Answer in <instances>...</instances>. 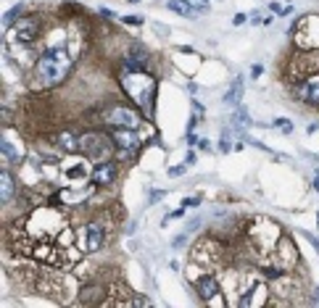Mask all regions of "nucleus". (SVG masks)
Segmentation results:
<instances>
[{
    "label": "nucleus",
    "instance_id": "22",
    "mask_svg": "<svg viewBox=\"0 0 319 308\" xmlns=\"http://www.w3.org/2000/svg\"><path fill=\"white\" fill-rule=\"evenodd\" d=\"M219 153H230V150H235V145H232V135L227 129H222V135H219Z\"/></svg>",
    "mask_w": 319,
    "mask_h": 308
},
{
    "label": "nucleus",
    "instance_id": "24",
    "mask_svg": "<svg viewBox=\"0 0 319 308\" xmlns=\"http://www.w3.org/2000/svg\"><path fill=\"white\" fill-rule=\"evenodd\" d=\"M119 19H122V24H129V26H143L145 24V19L135 16V13H129V16H119Z\"/></svg>",
    "mask_w": 319,
    "mask_h": 308
},
{
    "label": "nucleus",
    "instance_id": "26",
    "mask_svg": "<svg viewBox=\"0 0 319 308\" xmlns=\"http://www.w3.org/2000/svg\"><path fill=\"white\" fill-rule=\"evenodd\" d=\"M182 245H188V232L177 235V237H174V243H171V248H174V250H182Z\"/></svg>",
    "mask_w": 319,
    "mask_h": 308
},
{
    "label": "nucleus",
    "instance_id": "3",
    "mask_svg": "<svg viewBox=\"0 0 319 308\" xmlns=\"http://www.w3.org/2000/svg\"><path fill=\"white\" fill-rule=\"evenodd\" d=\"M98 119L103 127H129V129H140L143 124V111L140 108H132V105L122 103V100H109L100 105Z\"/></svg>",
    "mask_w": 319,
    "mask_h": 308
},
{
    "label": "nucleus",
    "instance_id": "10",
    "mask_svg": "<svg viewBox=\"0 0 319 308\" xmlns=\"http://www.w3.org/2000/svg\"><path fill=\"white\" fill-rule=\"evenodd\" d=\"M105 240H109V226L100 219H92L85 224V250L87 253H100L105 248Z\"/></svg>",
    "mask_w": 319,
    "mask_h": 308
},
{
    "label": "nucleus",
    "instance_id": "38",
    "mask_svg": "<svg viewBox=\"0 0 319 308\" xmlns=\"http://www.w3.org/2000/svg\"><path fill=\"white\" fill-rule=\"evenodd\" d=\"M261 74H264V66H259V63H256L254 69H251V76H254V79H259Z\"/></svg>",
    "mask_w": 319,
    "mask_h": 308
},
{
    "label": "nucleus",
    "instance_id": "41",
    "mask_svg": "<svg viewBox=\"0 0 319 308\" xmlns=\"http://www.w3.org/2000/svg\"><path fill=\"white\" fill-rule=\"evenodd\" d=\"M185 164H188V166H190V164H195V153H193V150H190L188 156H185Z\"/></svg>",
    "mask_w": 319,
    "mask_h": 308
},
{
    "label": "nucleus",
    "instance_id": "40",
    "mask_svg": "<svg viewBox=\"0 0 319 308\" xmlns=\"http://www.w3.org/2000/svg\"><path fill=\"white\" fill-rule=\"evenodd\" d=\"M269 11H272V13H282V6H280V3H269Z\"/></svg>",
    "mask_w": 319,
    "mask_h": 308
},
{
    "label": "nucleus",
    "instance_id": "6",
    "mask_svg": "<svg viewBox=\"0 0 319 308\" xmlns=\"http://www.w3.org/2000/svg\"><path fill=\"white\" fill-rule=\"evenodd\" d=\"M103 129L111 135V140H114V145H116L119 158L132 161V158L137 156V150L145 145V140L137 135V129H129V127H103Z\"/></svg>",
    "mask_w": 319,
    "mask_h": 308
},
{
    "label": "nucleus",
    "instance_id": "30",
    "mask_svg": "<svg viewBox=\"0 0 319 308\" xmlns=\"http://www.w3.org/2000/svg\"><path fill=\"white\" fill-rule=\"evenodd\" d=\"M303 237H306V240H309V243L314 245V250H316V256H319V237H316V235H311V232H303Z\"/></svg>",
    "mask_w": 319,
    "mask_h": 308
},
{
    "label": "nucleus",
    "instance_id": "43",
    "mask_svg": "<svg viewBox=\"0 0 319 308\" xmlns=\"http://www.w3.org/2000/svg\"><path fill=\"white\" fill-rule=\"evenodd\" d=\"M127 3H140V0H127Z\"/></svg>",
    "mask_w": 319,
    "mask_h": 308
},
{
    "label": "nucleus",
    "instance_id": "9",
    "mask_svg": "<svg viewBox=\"0 0 319 308\" xmlns=\"http://www.w3.org/2000/svg\"><path fill=\"white\" fill-rule=\"evenodd\" d=\"M269 295H272V287L264 285V282H254L248 290H243V295L235 300L237 308H261V305H269Z\"/></svg>",
    "mask_w": 319,
    "mask_h": 308
},
{
    "label": "nucleus",
    "instance_id": "33",
    "mask_svg": "<svg viewBox=\"0 0 319 308\" xmlns=\"http://www.w3.org/2000/svg\"><path fill=\"white\" fill-rule=\"evenodd\" d=\"M245 21H248V13H235V19H232L235 26H240V24H245Z\"/></svg>",
    "mask_w": 319,
    "mask_h": 308
},
{
    "label": "nucleus",
    "instance_id": "35",
    "mask_svg": "<svg viewBox=\"0 0 319 308\" xmlns=\"http://www.w3.org/2000/svg\"><path fill=\"white\" fill-rule=\"evenodd\" d=\"M161 198H166V190H153L151 192V203H156V200H161Z\"/></svg>",
    "mask_w": 319,
    "mask_h": 308
},
{
    "label": "nucleus",
    "instance_id": "20",
    "mask_svg": "<svg viewBox=\"0 0 319 308\" xmlns=\"http://www.w3.org/2000/svg\"><path fill=\"white\" fill-rule=\"evenodd\" d=\"M63 174H66V179L79 182V179H85V177H87V166L82 164V161H79V166H66Z\"/></svg>",
    "mask_w": 319,
    "mask_h": 308
},
{
    "label": "nucleus",
    "instance_id": "13",
    "mask_svg": "<svg viewBox=\"0 0 319 308\" xmlns=\"http://www.w3.org/2000/svg\"><path fill=\"white\" fill-rule=\"evenodd\" d=\"M105 290L103 285L98 282H92V285H82L77 290V303L79 305H103L105 303Z\"/></svg>",
    "mask_w": 319,
    "mask_h": 308
},
{
    "label": "nucleus",
    "instance_id": "37",
    "mask_svg": "<svg viewBox=\"0 0 319 308\" xmlns=\"http://www.w3.org/2000/svg\"><path fill=\"white\" fill-rule=\"evenodd\" d=\"M193 111H195V116H203V113H206V108H203L198 100H193Z\"/></svg>",
    "mask_w": 319,
    "mask_h": 308
},
{
    "label": "nucleus",
    "instance_id": "44",
    "mask_svg": "<svg viewBox=\"0 0 319 308\" xmlns=\"http://www.w3.org/2000/svg\"><path fill=\"white\" fill-rule=\"evenodd\" d=\"M316 221H319V216H316Z\"/></svg>",
    "mask_w": 319,
    "mask_h": 308
},
{
    "label": "nucleus",
    "instance_id": "39",
    "mask_svg": "<svg viewBox=\"0 0 319 308\" xmlns=\"http://www.w3.org/2000/svg\"><path fill=\"white\" fill-rule=\"evenodd\" d=\"M198 148H201V150H208V148H211V142L203 137V140H198Z\"/></svg>",
    "mask_w": 319,
    "mask_h": 308
},
{
    "label": "nucleus",
    "instance_id": "14",
    "mask_svg": "<svg viewBox=\"0 0 319 308\" xmlns=\"http://www.w3.org/2000/svg\"><path fill=\"white\" fill-rule=\"evenodd\" d=\"M0 182H3V198H0V200H3V208H6V206H11L13 200L21 195V184H19V179L11 174L8 166H3V171H0Z\"/></svg>",
    "mask_w": 319,
    "mask_h": 308
},
{
    "label": "nucleus",
    "instance_id": "2",
    "mask_svg": "<svg viewBox=\"0 0 319 308\" xmlns=\"http://www.w3.org/2000/svg\"><path fill=\"white\" fill-rule=\"evenodd\" d=\"M119 90L135 108L143 111L145 119H153L156 98H158V79L151 71H122L119 74Z\"/></svg>",
    "mask_w": 319,
    "mask_h": 308
},
{
    "label": "nucleus",
    "instance_id": "7",
    "mask_svg": "<svg viewBox=\"0 0 319 308\" xmlns=\"http://www.w3.org/2000/svg\"><path fill=\"white\" fill-rule=\"evenodd\" d=\"M122 177V166H119L116 158H103V161H95L90 169V182L98 187V190H109L114 187Z\"/></svg>",
    "mask_w": 319,
    "mask_h": 308
},
{
    "label": "nucleus",
    "instance_id": "42",
    "mask_svg": "<svg viewBox=\"0 0 319 308\" xmlns=\"http://www.w3.org/2000/svg\"><path fill=\"white\" fill-rule=\"evenodd\" d=\"M311 303H319V287H314V292H311Z\"/></svg>",
    "mask_w": 319,
    "mask_h": 308
},
{
    "label": "nucleus",
    "instance_id": "25",
    "mask_svg": "<svg viewBox=\"0 0 319 308\" xmlns=\"http://www.w3.org/2000/svg\"><path fill=\"white\" fill-rule=\"evenodd\" d=\"M132 305H151V298L140 295V292H132Z\"/></svg>",
    "mask_w": 319,
    "mask_h": 308
},
{
    "label": "nucleus",
    "instance_id": "19",
    "mask_svg": "<svg viewBox=\"0 0 319 308\" xmlns=\"http://www.w3.org/2000/svg\"><path fill=\"white\" fill-rule=\"evenodd\" d=\"M24 13H26V6H24V3H16L13 8H8V11L3 13V29L8 32L11 26H13V24H16V21L24 16Z\"/></svg>",
    "mask_w": 319,
    "mask_h": 308
},
{
    "label": "nucleus",
    "instance_id": "5",
    "mask_svg": "<svg viewBox=\"0 0 319 308\" xmlns=\"http://www.w3.org/2000/svg\"><path fill=\"white\" fill-rule=\"evenodd\" d=\"M8 45H34L40 37H43V19L37 13H29V16H21L16 24L6 32Z\"/></svg>",
    "mask_w": 319,
    "mask_h": 308
},
{
    "label": "nucleus",
    "instance_id": "15",
    "mask_svg": "<svg viewBox=\"0 0 319 308\" xmlns=\"http://www.w3.org/2000/svg\"><path fill=\"white\" fill-rule=\"evenodd\" d=\"M0 150H3V164H6V166H21V164H24V153L8 140V135H3Z\"/></svg>",
    "mask_w": 319,
    "mask_h": 308
},
{
    "label": "nucleus",
    "instance_id": "17",
    "mask_svg": "<svg viewBox=\"0 0 319 308\" xmlns=\"http://www.w3.org/2000/svg\"><path fill=\"white\" fill-rule=\"evenodd\" d=\"M166 8L174 11L177 16H185V19H198L201 16V11H198L190 0H166Z\"/></svg>",
    "mask_w": 319,
    "mask_h": 308
},
{
    "label": "nucleus",
    "instance_id": "31",
    "mask_svg": "<svg viewBox=\"0 0 319 308\" xmlns=\"http://www.w3.org/2000/svg\"><path fill=\"white\" fill-rule=\"evenodd\" d=\"M198 203H201V198H185L180 206H185V208H195Z\"/></svg>",
    "mask_w": 319,
    "mask_h": 308
},
{
    "label": "nucleus",
    "instance_id": "36",
    "mask_svg": "<svg viewBox=\"0 0 319 308\" xmlns=\"http://www.w3.org/2000/svg\"><path fill=\"white\" fill-rule=\"evenodd\" d=\"M248 21H251V24H264V19H261V13H259V11H254V13H251V16H248Z\"/></svg>",
    "mask_w": 319,
    "mask_h": 308
},
{
    "label": "nucleus",
    "instance_id": "32",
    "mask_svg": "<svg viewBox=\"0 0 319 308\" xmlns=\"http://www.w3.org/2000/svg\"><path fill=\"white\" fill-rule=\"evenodd\" d=\"M190 3H193L198 11H201V13H203V11H208V0H190Z\"/></svg>",
    "mask_w": 319,
    "mask_h": 308
},
{
    "label": "nucleus",
    "instance_id": "12",
    "mask_svg": "<svg viewBox=\"0 0 319 308\" xmlns=\"http://www.w3.org/2000/svg\"><path fill=\"white\" fill-rule=\"evenodd\" d=\"M53 148L63 156H77L79 153V132L77 129H58L53 135Z\"/></svg>",
    "mask_w": 319,
    "mask_h": 308
},
{
    "label": "nucleus",
    "instance_id": "28",
    "mask_svg": "<svg viewBox=\"0 0 319 308\" xmlns=\"http://www.w3.org/2000/svg\"><path fill=\"white\" fill-rule=\"evenodd\" d=\"M98 16H100L103 21H114V19H116V13H114L111 8H98Z\"/></svg>",
    "mask_w": 319,
    "mask_h": 308
},
{
    "label": "nucleus",
    "instance_id": "29",
    "mask_svg": "<svg viewBox=\"0 0 319 308\" xmlns=\"http://www.w3.org/2000/svg\"><path fill=\"white\" fill-rule=\"evenodd\" d=\"M185 171H188V164H182V166H171V169H169V177H182Z\"/></svg>",
    "mask_w": 319,
    "mask_h": 308
},
{
    "label": "nucleus",
    "instance_id": "1",
    "mask_svg": "<svg viewBox=\"0 0 319 308\" xmlns=\"http://www.w3.org/2000/svg\"><path fill=\"white\" fill-rule=\"evenodd\" d=\"M74 71V58L66 48L50 45L37 56V63L32 66V87L34 90H53L61 87Z\"/></svg>",
    "mask_w": 319,
    "mask_h": 308
},
{
    "label": "nucleus",
    "instance_id": "18",
    "mask_svg": "<svg viewBox=\"0 0 319 308\" xmlns=\"http://www.w3.org/2000/svg\"><path fill=\"white\" fill-rule=\"evenodd\" d=\"M240 100H243V76H235L232 85L227 87V92H224L222 103H224V105H235V108H237Z\"/></svg>",
    "mask_w": 319,
    "mask_h": 308
},
{
    "label": "nucleus",
    "instance_id": "21",
    "mask_svg": "<svg viewBox=\"0 0 319 308\" xmlns=\"http://www.w3.org/2000/svg\"><path fill=\"white\" fill-rule=\"evenodd\" d=\"M251 124H254L251 113L243 108V105H237V111H235V129H243V127H251Z\"/></svg>",
    "mask_w": 319,
    "mask_h": 308
},
{
    "label": "nucleus",
    "instance_id": "23",
    "mask_svg": "<svg viewBox=\"0 0 319 308\" xmlns=\"http://www.w3.org/2000/svg\"><path fill=\"white\" fill-rule=\"evenodd\" d=\"M272 127L282 129L285 135H290V132H293V122H290V119H274V124H272Z\"/></svg>",
    "mask_w": 319,
    "mask_h": 308
},
{
    "label": "nucleus",
    "instance_id": "4",
    "mask_svg": "<svg viewBox=\"0 0 319 308\" xmlns=\"http://www.w3.org/2000/svg\"><path fill=\"white\" fill-rule=\"evenodd\" d=\"M116 153V145L105 129H85L79 132V156L87 161H103Z\"/></svg>",
    "mask_w": 319,
    "mask_h": 308
},
{
    "label": "nucleus",
    "instance_id": "16",
    "mask_svg": "<svg viewBox=\"0 0 319 308\" xmlns=\"http://www.w3.org/2000/svg\"><path fill=\"white\" fill-rule=\"evenodd\" d=\"M153 58H140L132 56V53H124L122 56V71H151Z\"/></svg>",
    "mask_w": 319,
    "mask_h": 308
},
{
    "label": "nucleus",
    "instance_id": "11",
    "mask_svg": "<svg viewBox=\"0 0 319 308\" xmlns=\"http://www.w3.org/2000/svg\"><path fill=\"white\" fill-rule=\"evenodd\" d=\"M193 290H195V295H198L201 303H214V300H219L222 285H219V279L214 274H201L193 282Z\"/></svg>",
    "mask_w": 319,
    "mask_h": 308
},
{
    "label": "nucleus",
    "instance_id": "27",
    "mask_svg": "<svg viewBox=\"0 0 319 308\" xmlns=\"http://www.w3.org/2000/svg\"><path fill=\"white\" fill-rule=\"evenodd\" d=\"M153 32H156L158 37H169V34H171V29H169V26H166V24H158V21L153 24Z\"/></svg>",
    "mask_w": 319,
    "mask_h": 308
},
{
    "label": "nucleus",
    "instance_id": "34",
    "mask_svg": "<svg viewBox=\"0 0 319 308\" xmlns=\"http://www.w3.org/2000/svg\"><path fill=\"white\" fill-rule=\"evenodd\" d=\"M185 145H198V137H195V132H188V135H185Z\"/></svg>",
    "mask_w": 319,
    "mask_h": 308
},
{
    "label": "nucleus",
    "instance_id": "8",
    "mask_svg": "<svg viewBox=\"0 0 319 308\" xmlns=\"http://www.w3.org/2000/svg\"><path fill=\"white\" fill-rule=\"evenodd\" d=\"M293 95L301 105L319 108V71H311L306 76H301L298 82H293Z\"/></svg>",
    "mask_w": 319,
    "mask_h": 308
}]
</instances>
